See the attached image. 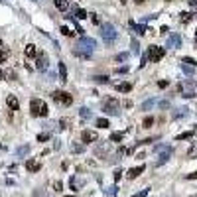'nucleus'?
I'll return each mask as SVG.
<instances>
[{
	"instance_id": "7c9ffc66",
	"label": "nucleus",
	"mask_w": 197,
	"mask_h": 197,
	"mask_svg": "<svg viewBox=\"0 0 197 197\" xmlns=\"http://www.w3.org/2000/svg\"><path fill=\"white\" fill-rule=\"evenodd\" d=\"M61 33H63V36H67V37H71V36H73V32H71L67 26H61Z\"/></svg>"
},
{
	"instance_id": "f8f14e48",
	"label": "nucleus",
	"mask_w": 197,
	"mask_h": 197,
	"mask_svg": "<svg viewBox=\"0 0 197 197\" xmlns=\"http://www.w3.org/2000/svg\"><path fill=\"white\" fill-rule=\"evenodd\" d=\"M142 171H144V166H136V167H132V170H128L126 178H128V179H134V178H138Z\"/></svg>"
},
{
	"instance_id": "5701e85b",
	"label": "nucleus",
	"mask_w": 197,
	"mask_h": 197,
	"mask_svg": "<svg viewBox=\"0 0 197 197\" xmlns=\"http://www.w3.org/2000/svg\"><path fill=\"white\" fill-rule=\"evenodd\" d=\"M75 14H77V18H81V20L87 18V10H83V8H77V10H75Z\"/></svg>"
},
{
	"instance_id": "7ed1b4c3",
	"label": "nucleus",
	"mask_w": 197,
	"mask_h": 197,
	"mask_svg": "<svg viewBox=\"0 0 197 197\" xmlns=\"http://www.w3.org/2000/svg\"><path fill=\"white\" fill-rule=\"evenodd\" d=\"M30 111H32V116H47V104L40 99H32L30 100Z\"/></svg>"
},
{
	"instance_id": "9b49d317",
	"label": "nucleus",
	"mask_w": 197,
	"mask_h": 197,
	"mask_svg": "<svg viewBox=\"0 0 197 197\" xmlns=\"http://www.w3.org/2000/svg\"><path fill=\"white\" fill-rule=\"evenodd\" d=\"M6 107H8V111H18V108H20L18 99H16L14 95H8V99H6Z\"/></svg>"
},
{
	"instance_id": "9d476101",
	"label": "nucleus",
	"mask_w": 197,
	"mask_h": 197,
	"mask_svg": "<svg viewBox=\"0 0 197 197\" xmlns=\"http://www.w3.org/2000/svg\"><path fill=\"white\" fill-rule=\"evenodd\" d=\"M97 132H93V130H83L81 132V140L85 142V144H89V142H97Z\"/></svg>"
},
{
	"instance_id": "b1692460",
	"label": "nucleus",
	"mask_w": 197,
	"mask_h": 197,
	"mask_svg": "<svg viewBox=\"0 0 197 197\" xmlns=\"http://www.w3.org/2000/svg\"><path fill=\"white\" fill-rule=\"evenodd\" d=\"M181 69L185 71L187 75H191V73H193V69H195V67H193V65H187V63H181Z\"/></svg>"
},
{
	"instance_id": "4be33fe9",
	"label": "nucleus",
	"mask_w": 197,
	"mask_h": 197,
	"mask_svg": "<svg viewBox=\"0 0 197 197\" xmlns=\"http://www.w3.org/2000/svg\"><path fill=\"white\" fill-rule=\"evenodd\" d=\"M154 103H156V100H154V99H150V100H146V103H144V104H142V111H150V108H152V107H154Z\"/></svg>"
},
{
	"instance_id": "09e8293b",
	"label": "nucleus",
	"mask_w": 197,
	"mask_h": 197,
	"mask_svg": "<svg viewBox=\"0 0 197 197\" xmlns=\"http://www.w3.org/2000/svg\"><path fill=\"white\" fill-rule=\"evenodd\" d=\"M191 197H197V195H191Z\"/></svg>"
},
{
	"instance_id": "dca6fc26",
	"label": "nucleus",
	"mask_w": 197,
	"mask_h": 197,
	"mask_svg": "<svg viewBox=\"0 0 197 197\" xmlns=\"http://www.w3.org/2000/svg\"><path fill=\"white\" fill-rule=\"evenodd\" d=\"M57 69H59V81H67V67H65V63H59L57 65Z\"/></svg>"
},
{
	"instance_id": "473e14b6",
	"label": "nucleus",
	"mask_w": 197,
	"mask_h": 197,
	"mask_svg": "<svg viewBox=\"0 0 197 197\" xmlns=\"http://www.w3.org/2000/svg\"><path fill=\"white\" fill-rule=\"evenodd\" d=\"M45 140H49V134H47V132L37 134V142H45Z\"/></svg>"
},
{
	"instance_id": "f3484780",
	"label": "nucleus",
	"mask_w": 197,
	"mask_h": 197,
	"mask_svg": "<svg viewBox=\"0 0 197 197\" xmlns=\"http://www.w3.org/2000/svg\"><path fill=\"white\" fill-rule=\"evenodd\" d=\"M53 4H55V8H57V10H61V12H65L67 8H69L67 0H53Z\"/></svg>"
},
{
	"instance_id": "ea45409f",
	"label": "nucleus",
	"mask_w": 197,
	"mask_h": 197,
	"mask_svg": "<svg viewBox=\"0 0 197 197\" xmlns=\"http://www.w3.org/2000/svg\"><path fill=\"white\" fill-rule=\"evenodd\" d=\"M81 150H83L81 144H75V146H73V152H81Z\"/></svg>"
},
{
	"instance_id": "c9c22d12",
	"label": "nucleus",
	"mask_w": 197,
	"mask_h": 197,
	"mask_svg": "<svg viewBox=\"0 0 197 197\" xmlns=\"http://www.w3.org/2000/svg\"><path fill=\"white\" fill-rule=\"evenodd\" d=\"M130 47H132V51H134V53H138V51H140V49H138V41H136V40H132Z\"/></svg>"
},
{
	"instance_id": "49530a36",
	"label": "nucleus",
	"mask_w": 197,
	"mask_h": 197,
	"mask_svg": "<svg viewBox=\"0 0 197 197\" xmlns=\"http://www.w3.org/2000/svg\"><path fill=\"white\" fill-rule=\"evenodd\" d=\"M65 197H75V195H65Z\"/></svg>"
},
{
	"instance_id": "a18cd8bd",
	"label": "nucleus",
	"mask_w": 197,
	"mask_h": 197,
	"mask_svg": "<svg viewBox=\"0 0 197 197\" xmlns=\"http://www.w3.org/2000/svg\"><path fill=\"white\" fill-rule=\"evenodd\" d=\"M118 2H120V4H126V0H118Z\"/></svg>"
},
{
	"instance_id": "4c0bfd02",
	"label": "nucleus",
	"mask_w": 197,
	"mask_h": 197,
	"mask_svg": "<svg viewBox=\"0 0 197 197\" xmlns=\"http://www.w3.org/2000/svg\"><path fill=\"white\" fill-rule=\"evenodd\" d=\"M146 195H148V189H142L140 193H136V195H132V197H146Z\"/></svg>"
},
{
	"instance_id": "37998d69",
	"label": "nucleus",
	"mask_w": 197,
	"mask_h": 197,
	"mask_svg": "<svg viewBox=\"0 0 197 197\" xmlns=\"http://www.w3.org/2000/svg\"><path fill=\"white\" fill-rule=\"evenodd\" d=\"M158 87H162V89H164V87H167V81H160V83H158Z\"/></svg>"
},
{
	"instance_id": "423d86ee",
	"label": "nucleus",
	"mask_w": 197,
	"mask_h": 197,
	"mask_svg": "<svg viewBox=\"0 0 197 197\" xmlns=\"http://www.w3.org/2000/svg\"><path fill=\"white\" fill-rule=\"evenodd\" d=\"M51 99L57 100V103H61V104H65V107H69V104L73 103V97H71L69 93H65V91H53Z\"/></svg>"
},
{
	"instance_id": "f704fd0d",
	"label": "nucleus",
	"mask_w": 197,
	"mask_h": 197,
	"mask_svg": "<svg viewBox=\"0 0 197 197\" xmlns=\"http://www.w3.org/2000/svg\"><path fill=\"white\" fill-rule=\"evenodd\" d=\"M128 59V53H118L116 55V61H126Z\"/></svg>"
},
{
	"instance_id": "a211bd4d",
	"label": "nucleus",
	"mask_w": 197,
	"mask_h": 197,
	"mask_svg": "<svg viewBox=\"0 0 197 197\" xmlns=\"http://www.w3.org/2000/svg\"><path fill=\"white\" fill-rule=\"evenodd\" d=\"M116 89H118L120 93H130V91H132V83H120Z\"/></svg>"
},
{
	"instance_id": "393cba45",
	"label": "nucleus",
	"mask_w": 197,
	"mask_h": 197,
	"mask_svg": "<svg viewBox=\"0 0 197 197\" xmlns=\"http://www.w3.org/2000/svg\"><path fill=\"white\" fill-rule=\"evenodd\" d=\"M95 83H108V77L107 75H97V77H93Z\"/></svg>"
},
{
	"instance_id": "0eeeda50",
	"label": "nucleus",
	"mask_w": 197,
	"mask_h": 197,
	"mask_svg": "<svg viewBox=\"0 0 197 197\" xmlns=\"http://www.w3.org/2000/svg\"><path fill=\"white\" fill-rule=\"evenodd\" d=\"M158 152H160V158H158V162H156V166H162L164 162L170 160V156H171V146H158Z\"/></svg>"
},
{
	"instance_id": "20e7f679",
	"label": "nucleus",
	"mask_w": 197,
	"mask_h": 197,
	"mask_svg": "<svg viewBox=\"0 0 197 197\" xmlns=\"http://www.w3.org/2000/svg\"><path fill=\"white\" fill-rule=\"evenodd\" d=\"M164 55H166V49L160 47V45H150V47H148V53H146V57H148L152 63H158V61H160Z\"/></svg>"
},
{
	"instance_id": "a878e982",
	"label": "nucleus",
	"mask_w": 197,
	"mask_h": 197,
	"mask_svg": "<svg viewBox=\"0 0 197 197\" xmlns=\"http://www.w3.org/2000/svg\"><path fill=\"white\" fill-rule=\"evenodd\" d=\"M28 152H30V146H20L18 148V156H26Z\"/></svg>"
},
{
	"instance_id": "2eb2a0df",
	"label": "nucleus",
	"mask_w": 197,
	"mask_h": 197,
	"mask_svg": "<svg viewBox=\"0 0 197 197\" xmlns=\"http://www.w3.org/2000/svg\"><path fill=\"white\" fill-rule=\"evenodd\" d=\"M26 57H30V59H33V57H37V49L33 44H28L26 45Z\"/></svg>"
},
{
	"instance_id": "cd10ccee",
	"label": "nucleus",
	"mask_w": 197,
	"mask_h": 197,
	"mask_svg": "<svg viewBox=\"0 0 197 197\" xmlns=\"http://www.w3.org/2000/svg\"><path fill=\"white\" fill-rule=\"evenodd\" d=\"M181 63H187V65H193V67H197V61H195V59H191V57H183V59H181Z\"/></svg>"
},
{
	"instance_id": "39448f33",
	"label": "nucleus",
	"mask_w": 197,
	"mask_h": 197,
	"mask_svg": "<svg viewBox=\"0 0 197 197\" xmlns=\"http://www.w3.org/2000/svg\"><path fill=\"white\" fill-rule=\"evenodd\" d=\"M118 99L116 97H107L103 103V111L107 112V114H118Z\"/></svg>"
},
{
	"instance_id": "c85d7f7f",
	"label": "nucleus",
	"mask_w": 197,
	"mask_h": 197,
	"mask_svg": "<svg viewBox=\"0 0 197 197\" xmlns=\"http://www.w3.org/2000/svg\"><path fill=\"white\" fill-rule=\"evenodd\" d=\"M97 126H99V128H107V126H108V120H107V118H99V120H97Z\"/></svg>"
},
{
	"instance_id": "2f4dec72",
	"label": "nucleus",
	"mask_w": 197,
	"mask_h": 197,
	"mask_svg": "<svg viewBox=\"0 0 197 197\" xmlns=\"http://www.w3.org/2000/svg\"><path fill=\"white\" fill-rule=\"evenodd\" d=\"M191 136H193V132H183V134L178 136V140H187V138H191Z\"/></svg>"
},
{
	"instance_id": "6e6552de",
	"label": "nucleus",
	"mask_w": 197,
	"mask_h": 197,
	"mask_svg": "<svg viewBox=\"0 0 197 197\" xmlns=\"http://www.w3.org/2000/svg\"><path fill=\"white\" fill-rule=\"evenodd\" d=\"M47 65H49L47 53H45V51H40V53H37V57H36V69L37 71H45V69H47Z\"/></svg>"
},
{
	"instance_id": "ddd939ff",
	"label": "nucleus",
	"mask_w": 197,
	"mask_h": 197,
	"mask_svg": "<svg viewBox=\"0 0 197 197\" xmlns=\"http://www.w3.org/2000/svg\"><path fill=\"white\" fill-rule=\"evenodd\" d=\"M40 167H41V164H40V162L32 160V158H30V160H26V170H28V171H37Z\"/></svg>"
},
{
	"instance_id": "a19ab883",
	"label": "nucleus",
	"mask_w": 197,
	"mask_h": 197,
	"mask_svg": "<svg viewBox=\"0 0 197 197\" xmlns=\"http://www.w3.org/2000/svg\"><path fill=\"white\" fill-rule=\"evenodd\" d=\"M187 179H197V171H193V174L187 175Z\"/></svg>"
},
{
	"instance_id": "6ab92c4d",
	"label": "nucleus",
	"mask_w": 197,
	"mask_h": 197,
	"mask_svg": "<svg viewBox=\"0 0 197 197\" xmlns=\"http://www.w3.org/2000/svg\"><path fill=\"white\" fill-rule=\"evenodd\" d=\"M122 138H124L122 132H112V134H111V142H120Z\"/></svg>"
},
{
	"instance_id": "f257e3e1",
	"label": "nucleus",
	"mask_w": 197,
	"mask_h": 197,
	"mask_svg": "<svg viewBox=\"0 0 197 197\" xmlns=\"http://www.w3.org/2000/svg\"><path fill=\"white\" fill-rule=\"evenodd\" d=\"M93 49H95V40H93V37L83 36V37H79V41L75 44V55L89 57L91 53H93Z\"/></svg>"
},
{
	"instance_id": "c756f323",
	"label": "nucleus",
	"mask_w": 197,
	"mask_h": 197,
	"mask_svg": "<svg viewBox=\"0 0 197 197\" xmlns=\"http://www.w3.org/2000/svg\"><path fill=\"white\" fill-rule=\"evenodd\" d=\"M189 20H191V14H189V12H181V22L187 24Z\"/></svg>"
},
{
	"instance_id": "aec40b11",
	"label": "nucleus",
	"mask_w": 197,
	"mask_h": 197,
	"mask_svg": "<svg viewBox=\"0 0 197 197\" xmlns=\"http://www.w3.org/2000/svg\"><path fill=\"white\" fill-rule=\"evenodd\" d=\"M8 55H10V51H8L6 47H2V51H0V63H6Z\"/></svg>"
},
{
	"instance_id": "412c9836",
	"label": "nucleus",
	"mask_w": 197,
	"mask_h": 197,
	"mask_svg": "<svg viewBox=\"0 0 197 197\" xmlns=\"http://www.w3.org/2000/svg\"><path fill=\"white\" fill-rule=\"evenodd\" d=\"M79 114H81V118H91V111L87 107H83L81 111H79Z\"/></svg>"
},
{
	"instance_id": "e433bc0d",
	"label": "nucleus",
	"mask_w": 197,
	"mask_h": 197,
	"mask_svg": "<svg viewBox=\"0 0 197 197\" xmlns=\"http://www.w3.org/2000/svg\"><path fill=\"white\" fill-rule=\"evenodd\" d=\"M59 124H61V128H67V126H69V118H61Z\"/></svg>"
},
{
	"instance_id": "bb28decb",
	"label": "nucleus",
	"mask_w": 197,
	"mask_h": 197,
	"mask_svg": "<svg viewBox=\"0 0 197 197\" xmlns=\"http://www.w3.org/2000/svg\"><path fill=\"white\" fill-rule=\"evenodd\" d=\"M142 124H144V128H150V126L154 124V118H152V116H146V118H144V122H142Z\"/></svg>"
},
{
	"instance_id": "f03ea898",
	"label": "nucleus",
	"mask_w": 197,
	"mask_h": 197,
	"mask_svg": "<svg viewBox=\"0 0 197 197\" xmlns=\"http://www.w3.org/2000/svg\"><path fill=\"white\" fill-rule=\"evenodd\" d=\"M116 36H118V32H116V28L112 26V24H100V37H103L104 44H112V41L116 40Z\"/></svg>"
},
{
	"instance_id": "1a4fd4ad",
	"label": "nucleus",
	"mask_w": 197,
	"mask_h": 197,
	"mask_svg": "<svg viewBox=\"0 0 197 197\" xmlns=\"http://www.w3.org/2000/svg\"><path fill=\"white\" fill-rule=\"evenodd\" d=\"M179 45H181V36L179 33H170V37L166 41V47H179Z\"/></svg>"
},
{
	"instance_id": "79ce46f5",
	"label": "nucleus",
	"mask_w": 197,
	"mask_h": 197,
	"mask_svg": "<svg viewBox=\"0 0 197 197\" xmlns=\"http://www.w3.org/2000/svg\"><path fill=\"white\" fill-rule=\"evenodd\" d=\"M120 175H122V171L118 170V171H116V174H114V179H116V181H118V179H120Z\"/></svg>"
},
{
	"instance_id": "4468645a",
	"label": "nucleus",
	"mask_w": 197,
	"mask_h": 197,
	"mask_svg": "<svg viewBox=\"0 0 197 197\" xmlns=\"http://www.w3.org/2000/svg\"><path fill=\"white\" fill-rule=\"evenodd\" d=\"M130 26H132V30L136 32L138 36H142V33L148 32V28H146V26H142V24H134V20H130Z\"/></svg>"
},
{
	"instance_id": "c03bdc74",
	"label": "nucleus",
	"mask_w": 197,
	"mask_h": 197,
	"mask_svg": "<svg viewBox=\"0 0 197 197\" xmlns=\"http://www.w3.org/2000/svg\"><path fill=\"white\" fill-rule=\"evenodd\" d=\"M134 2H136V4H144L146 0H134Z\"/></svg>"
},
{
	"instance_id": "de8ad7c7",
	"label": "nucleus",
	"mask_w": 197,
	"mask_h": 197,
	"mask_svg": "<svg viewBox=\"0 0 197 197\" xmlns=\"http://www.w3.org/2000/svg\"><path fill=\"white\" fill-rule=\"evenodd\" d=\"M166 2H171V0H166Z\"/></svg>"
},
{
	"instance_id": "72a5a7b5",
	"label": "nucleus",
	"mask_w": 197,
	"mask_h": 197,
	"mask_svg": "<svg viewBox=\"0 0 197 197\" xmlns=\"http://www.w3.org/2000/svg\"><path fill=\"white\" fill-rule=\"evenodd\" d=\"M33 197H47V195H45L44 189H36V191H33Z\"/></svg>"
},
{
	"instance_id": "58836bf2",
	"label": "nucleus",
	"mask_w": 197,
	"mask_h": 197,
	"mask_svg": "<svg viewBox=\"0 0 197 197\" xmlns=\"http://www.w3.org/2000/svg\"><path fill=\"white\" fill-rule=\"evenodd\" d=\"M53 189H55V191H61V181H55V183H53Z\"/></svg>"
}]
</instances>
